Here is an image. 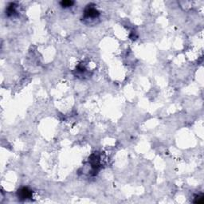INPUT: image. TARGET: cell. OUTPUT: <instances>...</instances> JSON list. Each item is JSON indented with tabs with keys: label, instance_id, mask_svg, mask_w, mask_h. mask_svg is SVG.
I'll return each instance as SVG.
<instances>
[{
	"label": "cell",
	"instance_id": "cell-1",
	"mask_svg": "<svg viewBox=\"0 0 204 204\" xmlns=\"http://www.w3.org/2000/svg\"><path fill=\"white\" fill-rule=\"evenodd\" d=\"M100 16V12L96 7L92 5H88L84 11V19H95Z\"/></svg>",
	"mask_w": 204,
	"mask_h": 204
},
{
	"label": "cell",
	"instance_id": "cell-2",
	"mask_svg": "<svg viewBox=\"0 0 204 204\" xmlns=\"http://www.w3.org/2000/svg\"><path fill=\"white\" fill-rule=\"evenodd\" d=\"M17 196L19 199L22 201L27 200L33 197V191L28 187H23L18 190Z\"/></svg>",
	"mask_w": 204,
	"mask_h": 204
},
{
	"label": "cell",
	"instance_id": "cell-3",
	"mask_svg": "<svg viewBox=\"0 0 204 204\" xmlns=\"http://www.w3.org/2000/svg\"><path fill=\"white\" fill-rule=\"evenodd\" d=\"M17 6L15 5L14 2H11L7 6V8L6 9V15H7L8 17L13 16L14 15L17 13V10H16Z\"/></svg>",
	"mask_w": 204,
	"mask_h": 204
},
{
	"label": "cell",
	"instance_id": "cell-4",
	"mask_svg": "<svg viewBox=\"0 0 204 204\" xmlns=\"http://www.w3.org/2000/svg\"><path fill=\"white\" fill-rule=\"evenodd\" d=\"M74 4V2L72 1V0H62V1H61L60 2L61 6H62V7L64 8L70 7V6H72Z\"/></svg>",
	"mask_w": 204,
	"mask_h": 204
},
{
	"label": "cell",
	"instance_id": "cell-5",
	"mask_svg": "<svg viewBox=\"0 0 204 204\" xmlns=\"http://www.w3.org/2000/svg\"><path fill=\"white\" fill-rule=\"evenodd\" d=\"M195 203H203V196L198 195L196 197V200H195Z\"/></svg>",
	"mask_w": 204,
	"mask_h": 204
}]
</instances>
